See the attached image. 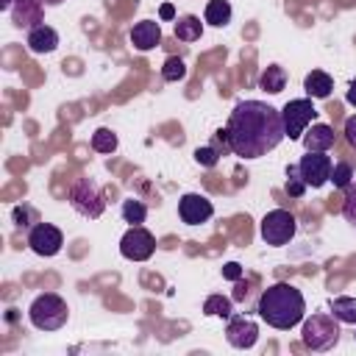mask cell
<instances>
[{"instance_id": "obj_33", "label": "cell", "mask_w": 356, "mask_h": 356, "mask_svg": "<svg viewBox=\"0 0 356 356\" xmlns=\"http://www.w3.org/2000/svg\"><path fill=\"white\" fill-rule=\"evenodd\" d=\"M159 14H161V19H172V17H175V8H172V6H170V3H164V6H161V11H159Z\"/></svg>"}, {"instance_id": "obj_14", "label": "cell", "mask_w": 356, "mask_h": 356, "mask_svg": "<svg viewBox=\"0 0 356 356\" xmlns=\"http://www.w3.org/2000/svg\"><path fill=\"white\" fill-rule=\"evenodd\" d=\"M42 14H44V3L42 0H17L11 6V22L17 28H36L42 25Z\"/></svg>"}, {"instance_id": "obj_23", "label": "cell", "mask_w": 356, "mask_h": 356, "mask_svg": "<svg viewBox=\"0 0 356 356\" xmlns=\"http://www.w3.org/2000/svg\"><path fill=\"white\" fill-rule=\"evenodd\" d=\"M147 217V206L142 200H122V220L131 222V225H142Z\"/></svg>"}, {"instance_id": "obj_18", "label": "cell", "mask_w": 356, "mask_h": 356, "mask_svg": "<svg viewBox=\"0 0 356 356\" xmlns=\"http://www.w3.org/2000/svg\"><path fill=\"white\" fill-rule=\"evenodd\" d=\"M203 36V22L195 14H184L175 19V39L178 42H197Z\"/></svg>"}, {"instance_id": "obj_6", "label": "cell", "mask_w": 356, "mask_h": 356, "mask_svg": "<svg viewBox=\"0 0 356 356\" xmlns=\"http://www.w3.org/2000/svg\"><path fill=\"white\" fill-rule=\"evenodd\" d=\"M70 206H72L81 217L97 220V217L103 214V209H106V200H103L100 189H97L92 181L81 178V181H75V184L70 186Z\"/></svg>"}, {"instance_id": "obj_2", "label": "cell", "mask_w": 356, "mask_h": 356, "mask_svg": "<svg viewBox=\"0 0 356 356\" xmlns=\"http://www.w3.org/2000/svg\"><path fill=\"white\" fill-rule=\"evenodd\" d=\"M256 312L267 325H273L278 331H289L303 320L306 300H303V292L298 286H292L286 281H278V284L261 289Z\"/></svg>"}, {"instance_id": "obj_17", "label": "cell", "mask_w": 356, "mask_h": 356, "mask_svg": "<svg viewBox=\"0 0 356 356\" xmlns=\"http://www.w3.org/2000/svg\"><path fill=\"white\" fill-rule=\"evenodd\" d=\"M303 89H306L309 97L325 100V97L331 95V89H334V78H331L328 72H323V70H312V72L303 78Z\"/></svg>"}, {"instance_id": "obj_26", "label": "cell", "mask_w": 356, "mask_h": 356, "mask_svg": "<svg viewBox=\"0 0 356 356\" xmlns=\"http://www.w3.org/2000/svg\"><path fill=\"white\" fill-rule=\"evenodd\" d=\"M331 181H334L337 189H348L350 181H353V167H350L348 161H337V164L331 167Z\"/></svg>"}, {"instance_id": "obj_21", "label": "cell", "mask_w": 356, "mask_h": 356, "mask_svg": "<svg viewBox=\"0 0 356 356\" xmlns=\"http://www.w3.org/2000/svg\"><path fill=\"white\" fill-rule=\"evenodd\" d=\"M203 314L228 320V317L234 314V303H231V298H225V295H209L206 303H203Z\"/></svg>"}, {"instance_id": "obj_13", "label": "cell", "mask_w": 356, "mask_h": 356, "mask_svg": "<svg viewBox=\"0 0 356 356\" xmlns=\"http://www.w3.org/2000/svg\"><path fill=\"white\" fill-rule=\"evenodd\" d=\"M300 139H303V147L309 153H325L328 147H334L337 134L328 122H312V128H306Z\"/></svg>"}, {"instance_id": "obj_28", "label": "cell", "mask_w": 356, "mask_h": 356, "mask_svg": "<svg viewBox=\"0 0 356 356\" xmlns=\"http://www.w3.org/2000/svg\"><path fill=\"white\" fill-rule=\"evenodd\" d=\"M286 192H289V197H303V192H306V181L300 178L298 164L286 170Z\"/></svg>"}, {"instance_id": "obj_4", "label": "cell", "mask_w": 356, "mask_h": 356, "mask_svg": "<svg viewBox=\"0 0 356 356\" xmlns=\"http://www.w3.org/2000/svg\"><path fill=\"white\" fill-rule=\"evenodd\" d=\"M300 339L309 350H331L337 342H339V320L334 314H312L306 323H303V331H300Z\"/></svg>"}, {"instance_id": "obj_10", "label": "cell", "mask_w": 356, "mask_h": 356, "mask_svg": "<svg viewBox=\"0 0 356 356\" xmlns=\"http://www.w3.org/2000/svg\"><path fill=\"white\" fill-rule=\"evenodd\" d=\"M331 167L334 161L325 156V153H309L298 161V170H300V178L306 181V186L312 189H320L325 181H331Z\"/></svg>"}, {"instance_id": "obj_8", "label": "cell", "mask_w": 356, "mask_h": 356, "mask_svg": "<svg viewBox=\"0 0 356 356\" xmlns=\"http://www.w3.org/2000/svg\"><path fill=\"white\" fill-rule=\"evenodd\" d=\"M153 250H156V236L142 225H131L120 239V253L128 261H147Z\"/></svg>"}, {"instance_id": "obj_19", "label": "cell", "mask_w": 356, "mask_h": 356, "mask_svg": "<svg viewBox=\"0 0 356 356\" xmlns=\"http://www.w3.org/2000/svg\"><path fill=\"white\" fill-rule=\"evenodd\" d=\"M284 86H286V72H284V67H278V64H270V67L259 75V89H261V92L278 95V92H284Z\"/></svg>"}, {"instance_id": "obj_7", "label": "cell", "mask_w": 356, "mask_h": 356, "mask_svg": "<svg viewBox=\"0 0 356 356\" xmlns=\"http://www.w3.org/2000/svg\"><path fill=\"white\" fill-rule=\"evenodd\" d=\"M317 117V108L312 103V97H298V100H289L284 108H281V120H284V131L289 139H300L303 131L314 122Z\"/></svg>"}, {"instance_id": "obj_36", "label": "cell", "mask_w": 356, "mask_h": 356, "mask_svg": "<svg viewBox=\"0 0 356 356\" xmlns=\"http://www.w3.org/2000/svg\"><path fill=\"white\" fill-rule=\"evenodd\" d=\"M42 3H44V6H61L64 0H42Z\"/></svg>"}, {"instance_id": "obj_24", "label": "cell", "mask_w": 356, "mask_h": 356, "mask_svg": "<svg viewBox=\"0 0 356 356\" xmlns=\"http://www.w3.org/2000/svg\"><path fill=\"white\" fill-rule=\"evenodd\" d=\"M92 150H97V153H114L117 150V134H111L108 128H97L92 134Z\"/></svg>"}, {"instance_id": "obj_20", "label": "cell", "mask_w": 356, "mask_h": 356, "mask_svg": "<svg viewBox=\"0 0 356 356\" xmlns=\"http://www.w3.org/2000/svg\"><path fill=\"white\" fill-rule=\"evenodd\" d=\"M203 19L209 25H214V28H225L231 22V3L228 0H209Z\"/></svg>"}, {"instance_id": "obj_29", "label": "cell", "mask_w": 356, "mask_h": 356, "mask_svg": "<svg viewBox=\"0 0 356 356\" xmlns=\"http://www.w3.org/2000/svg\"><path fill=\"white\" fill-rule=\"evenodd\" d=\"M195 161L203 164V167H214V164L220 161V153H217L214 145H203V147L195 150Z\"/></svg>"}, {"instance_id": "obj_15", "label": "cell", "mask_w": 356, "mask_h": 356, "mask_svg": "<svg viewBox=\"0 0 356 356\" xmlns=\"http://www.w3.org/2000/svg\"><path fill=\"white\" fill-rule=\"evenodd\" d=\"M131 44H134L136 50H142V53L159 47V44H161V28H159V22H156V19H142V22H136V25L131 28Z\"/></svg>"}, {"instance_id": "obj_27", "label": "cell", "mask_w": 356, "mask_h": 356, "mask_svg": "<svg viewBox=\"0 0 356 356\" xmlns=\"http://www.w3.org/2000/svg\"><path fill=\"white\" fill-rule=\"evenodd\" d=\"M342 217L356 228V181H350V186L345 189V197H342Z\"/></svg>"}, {"instance_id": "obj_31", "label": "cell", "mask_w": 356, "mask_h": 356, "mask_svg": "<svg viewBox=\"0 0 356 356\" xmlns=\"http://www.w3.org/2000/svg\"><path fill=\"white\" fill-rule=\"evenodd\" d=\"M222 278H228V281H242V267H239L236 261H228V264L222 267Z\"/></svg>"}, {"instance_id": "obj_30", "label": "cell", "mask_w": 356, "mask_h": 356, "mask_svg": "<svg viewBox=\"0 0 356 356\" xmlns=\"http://www.w3.org/2000/svg\"><path fill=\"white\" fill-rule=\"evenodd\" d=\"M11 217H14V225H19V228H28V225H31L28 220L33 217V211H31L28 206H17V209L11 211Z\"/></svg>"}, {"instance_id": "obj_35", "label": "cell", "mask_w": 356, "mask_h": 356, "mask_svg": "<svg viewBox=\"0 0 356 356\" xmlns=\"http://www.w3.org/2000/svg\"><path fill=\"white\" fill-rule=\"evenodd\" d=\"M14 3H17V0H0V11H11Z\"/></svg>"}, {"instance_id": "obj_16", "label": "cell", "mask_w": 356, "mask_h": 356, "mask_svg": "<svg viewBox=\"0 0 356 356\" xmlns=\"http://www.w3.org/2000/svg\"><path fill=\"white\" fill-rule=\"evenodd\" d=\"M25 44H28L31 53H53V50L58 47V33H56L50 25L42 22V25H36V28L28 31Z\"/></svg>"}, {"instance_id": "obj_11", "label": "cell", "mask_w": 356, "mask_h": 356, "mask_svg": "<svg viewBox=\"0 0 356 356\" xmlns=\"http://www.w3.org/2000/svg\"><path fill=\"white\" fill-rule=\"evenodd\" d=\"M214 214V206L206 195H197V192H186L181 195L178 200V217L186 222V225H200V222H209Z\"/></svg>"}, {"instance_id": "obj_22", "label": "cell", "mask_w": 356, "mask_h": 356, "mask_svg": "<svg viewBox=\"0 0 356 356\" xmlns=\"http://www.w3.org/2000/svg\"><path fill=\"white\" fill-rule=\"evenodd\" d=\"M331 314L339 323L356 325V298H334L331 300Z\"/></svg>"}, {"instance_id": "obj_9", "label": "cell", "mask_w": 356, "mask_h": 356, "mask_svg": "<svg viewBox=\"0 0 356 356\" xmlns=\"http://www.w3.org/2000/svg\"><path fill=\"white\" fill-rule=\"evenodd\" d=\"M64 245V234L53 225V222H36L28 231V248L36 256H56Z\"/></svg>"}, {"instance_id": "obj_5", "label": "cell", "mask_w": 356, "mask_h": 356, "mask_svg": "<svg viewBox=\"0 0 356 356\" xmlns=\"http://www.w3.org/2000/svg\"><path fill=\"white\" fill-rule=\"evenodd\" d=\"M295 231H298V220H295V214L286 211V209H273V211H267V214L261 217V225H259L261 239H264L267 245H273V248L286 245V242L295 236Z\"/></svg>"}, {"instance_id": "obj_34", "label": "cell", "mask_w": 356, "mask_h": 356, "mask_svg": "<svg viewBox=\"0 0 356 356\" xmlns=\"http://www.w3.org/2000/svg\"><path fill=\"white\" fill-rule=\"evenodd\" d=\"M348 103H350V106H356V78L350 81V89H348Z\"/></svg>"}, {"instance_id": "obj_12", "label": "cell", "mask_w": 356, "mask_h": 356, "mask_svg": "<svg viewBox=\"0 0 356 356\" xmlns=\"http://www.w3.org/2000/svg\"><path fill=\"white\" fill-rule=\"evenodd\" d=\"M225 339H228V345H234L239 350H248L259 339V325L253 320L242 317V314H231L228 325H225Z\"/></svg>"}, {"instance_id": "obj_32", "label": "cell", "mask_w": 356, "mask_h": 356, "mask_svg": "<svg viewBox=\"0 0 356 356\" xmlns=\"http://www.w3.org/2000/svg\"><path fill=\"white\" fill-rule=\"evenodd\" d=\"M342 134H345L348 145H350V147H356V114L345 120V131H342Z\"/></svg>"}, {"instance_id": "obj_1", "label": "cell", "mask_w": 356, "mask_h": 356, "mask_svg": "<svg viewBox=\"0 0 356 356\" xmlns=\"http://www.w3.org/2000/svg\"><path fill=\"white\" fill-rule=\"evenodd\" d=\"M231 153L239 159H259L275 150L286 131L281 111L261 100H239L225 125Z\"/></svg>"}, {"instance_id": "obj_25", "label": "cell", "mask_w": 356, "mask_h": 356, "mask_svg": "<svg viewBox=\"0 0 356 356\" xmlns=\"http://www.w3.org/2000/svg\"><path fill=\"white\" fill-rule=\"evenodd\" d=\"M161 78H164V81H184V78H186V64H184V58H181V56H170V58L164 61V67H161Z\"/></svg>"}, {"instance_id": "obj_3", "label": "cell", "mask_w": 356, "mask_h": 356, "mask_svg": "<svg viewBox=\"0 0 356 356\" xmlns=\"http://www.w3.org/2000/svg\"><path fill=\"white\" fill-rule=\"evenodd\" d=\"M28 317L33 323V328L39 331H58L67 317H70V309H67V300L56 292H42L33 298V303L28 306Z\"/></svg>"}]
</instances>
